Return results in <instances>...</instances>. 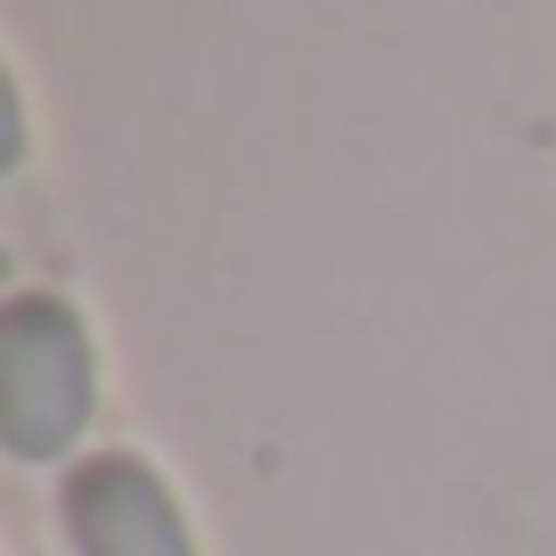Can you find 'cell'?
<instances>
[{
  "label": "cell",
  "instance_id": "obj_1",
  "mask_svg": "<svg viewBox=\"0 0 556 556\" xmlns=\"http://www.w3.org/2000/svg\"><path fill=\"white\" fill-rule=\"evenodd\" d=\"M90 426V336L50 287L0 303V442L25 467H50Z\"/></svg>",
  "mask_w": 556,
  "mask_h": 556
},
{
  "label": "cell",
  "instance_id": "obj_2",
  "mask_svg": "<svg viewBox=\"0 0 556 556\" xmlns=\"http://www.w3.org/2000/svg\"><path fill=\"white\" fill-rule=\"evenodd\" d=\"M66 540L74 556H197L180 500L139 451H90L66 467Z\"/></svg>",
  "mask_w": 556,
  "mask_h": 556
}]
</instances>
